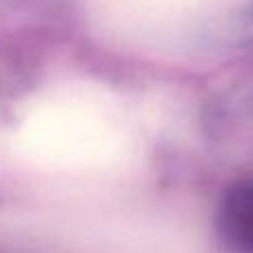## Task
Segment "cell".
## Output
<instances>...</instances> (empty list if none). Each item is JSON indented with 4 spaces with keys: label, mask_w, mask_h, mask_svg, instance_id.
<instances>
[{
    "label": "cell",
    "mask_w": 253,
    "mask_h": 253,
    "mask_svg": "<svg viewBox=\"0 0 253 253\" xmlns=\"http://www.w3.org/2000/svg\"><path fill=\"white\" fill-rule=\"evenodd\" d=\"M220 231L242 253H253V180L240 182L224 198Z\"/></svg>",
    "instance_id": "6da1fadb"
}]
</instances>
